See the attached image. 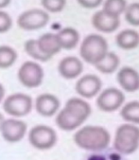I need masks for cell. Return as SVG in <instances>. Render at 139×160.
<instances>
[{
    "instance_id": "obj_1",
    "label": "cell",
    "mask_w": 139,
    "mask_h": 160,
    "mask_svg": "<svg viewBox=\"0 0 139 160\" xmlns=\"http://www.w3.org/2000/svg\"><path fill=\"white\" fill-rule=\"evenodd\" d=\"M73 139L79 148L89 152H97L108 148L111 136L105 128L88 125L79 129Z\"/></svg>"
},
{
    "instance_id": "obj_2",
    "label": "cell",
    "mask_w": 139,
    "mask_h": 160,
    "mask_svg": "<svg viewBox=\"0 0 139 160\" xmlns=\"http://www.w3.org/2000/svg\"><path fill=\"white\" fill-rule=\"evenodd\" d=\"M139 147V128L132 123L120 125L115 135L114 149L122 155L133 153Z\"/></svg>"
},
{
    "instance_id": "obj_3",
    "label": "cell",
    "mask_w": 139,
    "mask_h": 160,
    "mask_svg": "<svg viewBox=\"0 0 139 160\" xmlns=\"http://www.w3.org/2000/svg\"><path fill=\"white\" fill-rule=\"evenodd\" d=\"M108 53V43L106 39L99 34H89L82 42L80 54L82 59L95 66Z\"/></svg>"
},
{
    "instance_id": "obj_4",
    "label": "cell",
    "mask_w": 139,
    "mask_h": 160,
    "mask_svg": "<svg viewBox=\"0 0 139 160\" xmlns=\"http://www.w3.org/2000/svg\"><path fill=\"white\" fill-rule=\"evenodd\" d=\"M58 140L57 133L52 127L45 124L33 126L28 132V142L36 150L47 151L52 149Z\"/></svg>"
},
{
    "instance_id": "obj_5",
    "label": "cell",
    "mask_w": 139,
    "mask_h": 160,
    "mask_svg": "<svg viewBox=\"0 0 139 160\" xmlns=\"http://www.w3.org/2000/svg\"><path fill=\"white\" fill-rule=\"evenodd\" d=\"M33 107V102L29 95L25 93H13L3 101V110L15 118L27 116Z\"/></svg>"
},
{
    "instance_id": "obj_6",
    "label": "cell",
    "mask_w": 139,
    "mask_h": 160,
    "mask_svg": "<svg viewBox=\"0 0 139 160\" xmlns=\"http://www.w3.org/2000/svg\"><path fill=\"white\" fill-rule=\"evenodd\" d=\"M45 77V71L37 62L27 61L23 62L17 72V78L20 83L26 88L39 87Z\"/></svg>"
},
{
    "instance_id": "obj_7",
    "label": "cell",
    "mask_w": 139,
    "mask_h": 160,
    "mask_svg": "<svg viewBox=\"0 0 139 160\" xmlns=\"http://www.w3.org/2000/svg\"><path fill=\"white\" fill-rule=\"evenodd\" d=\"M49 22V14L42 9H30L23 12L17 18L18 27L27 31L38 30L45 28Z\"/></svg>"
},
{
    "instance_id": "obj_8",
    "label": "cell",
    "mask_w": 139,
    "mask_h": 160,
    "mask_svg": "<svg viewBox=\"0 0 139 160\" xmlns=\"http://www.w3.org/2000/svg\"><path fill=\"white\" fill-rule=\"evenodd\" d=\"M124 102L125 96L121 90L116 87H109L99 94L97 99V105L99 110L110 113L120 108Z\"/></svg>"
},
{
    "instance_id": "obj_9",
    "label": "cell",
    "mask_w": 139,
    "mask_h": 160,
    "mask_svg": "<svg viewBox=\"0 0 139 160\" xmlns=\"http://www.w3.org/2000/svg\"><path fill=\"white\" fill-rule=\"evenodd\" d=\"M27 132V123L15 118H5L1 126V129H0V133H1L4 140L9 143L20 142L25 138Z\"/></svg>"
},
{
    "instance_id": "obj_10",
    "label": "cell",
    "mask_w": 139,
    "mask_h": 160,
    "mask_svg": "<svg viewBox=\"0 0 139 160\" xmlns=\"http://www.w3.org/2000/svg\"><path fill=\"white\" fill-rule=\"evenodd\" d=\"M86 119L87 118L85 117H83L76 110L64 105L62 110L58 111L55 121L56 125L61 130L70 132L81 127Z\"/></svg>"
},
{
    "instance_id": "obj_11",
    "label": "cell",
    "mask_w": 139,
    "mask_h": 160,
    "mask_svg": "<svg viewBox=\"0 0 139 160\" xmlns=\"http://www.w3.org/2000/svg\"><path fill=\"white\" fill-rule=\"evenodd\" d=\"M101 86V80L97 75L87 74L78 80L75 85V89L81 97L84 99H92L98 94Z\"/></svg>"
},
{
    "instance_id": "obj_12",
    "label": "cell",
    "mask_w": 139,
    "mask_h": 160,
    "mask_svg": "<svg viewBox=\"0 0 139 160\" xmlns=\"http://www.w3.org/2000/svg\"><path fill=\"white\" fill-rule=\"evenodd\" d=\"M92 25L100 32L111 33L116 31L120 26V19L118 16L112 15L103 10H100L94 13L92 17Z\"/></svg>"
},
{
    "instance_id": "obj_13",
    "label": "cell",
    "mask_w": 139,
    "mask_h": 160,
    "mask_svg": "<svg viewBox=\"0 0 139 160\" xmlns=\"http://www.w3.org/2000/svg\"><path fill=\"white\" fill-rule=\"evenodd\" d=\"M61 102L58 97L50 93H43L35 100L36 112L42 117L50 118L56 115L60 109Z\"/></svg>"
},
{
    "instance_id": "obj_14",
    "label": "cell",
    "mask_w": 139,
    "mask_h": 160,
    "mask_svg": "<svg viewBox=\"0 0 139 160\" xmlns=\"http://www.w3.org/2000/svg\"><path fill=\"white\" fill-rule=\"evenodd\" d=\"M58 71L59 74L66 80L76 79L83 71L82 62L75 56L64 57L59 62Z\"/></svg>"
},
{
    "instance_id": "obj_15",
    "label": "cell",
    "mask_w": 139,
    "mask_h": 160,
    "mask_svg": "<svg viewBox=\"0 0 139 160\" xmlns=\"http://www.w3.org/2000/svg\"><path fill=\"white\" fill-rule=\"evenodd\" d=\"M117 80L125 91L135 92L139 89V73L130 67L120 68L117 75Z\"/></svg>"
},
{
    "instance_id": "obj_16",
    "label": "cell",
    "mask_w": 139,
    "mask_h": 160,
    "mask_svg": "<svg viewBox=\"0 0 139 160\" xmlns=\"http://www.w3.org/2000/svg\"><path fill=\"white\" fill-rule=\"evenodd\" d=\"M36 40L38 48L42 51V53L50 59L62 50L56 33H44Z\"/></svg>"
},
{
    "instance_id": "obj_17",
    "label": "cell",
    "mask_w": 139,
    "mask_h": 160,
    "mask_svg": "<svg viewBox=\"0 0 139 160\" xmlns=\"http://www.w3.org/2000/svg\"><path fill=\"white\" fill-rule=\"evenodd\" d=\"M56 35L62 49H73L78 46L80 41L79 31L71 27L62 28L58 33H56Z\"/></svg>"
},
{
    "instance_id": "obj_18",
    "label": "cell",
    "mask_w": 139,
    "mask_h": 160,
    "mask_svg": "<svg viewBox=\"0 0 139 160\" xmlns=\"http://www.w3.org/2000/svg\"><path fill=\"white\" fill-rule=\"evenodd\" d=\"M116 43L122 49H133L139 46V33L134 29H124L117 35Z\"/></svg>"
},
{
    "instance_id": "obj_19",
    "label": "cell",
    "mask_w": 139,
    "mask_h": 160,
    "mask_svg": "<svg viewBox=\"0 0 139 160\" xmlns=\"http://www.w3.org/2000/svg\"><path fill=\"white\" fill-rule=\"evenodd\" d=\"M120 60L119 57L115 52H110L105 55L101 61L95 65V68L103 74H112L119 67Z\"/></svg>"
},
{
    "instance_id": "obj_20",
    "label": "cell",
    "mask_w": 139,
    "mask_h": 160,
    "mask_svg": "<svg viewBox=\"0 0 139 160\" xmlns=\"http://www.w3.org/2000/svg\"><path fill=\"white\" fill-rule=\"evenodd\" d=\"M18 54L16 50L10 46H0V69H7L12 68L16 60Z\"/></svg>"
},
{
    "instance_id": "obj_21",
    "label": "cell",
    "mask_w": 139,
    "mask_h": 160,
    "mask_svg": "<svg viewBox=\"0 0 139 160\" xmlns=\"http://www.w3.org/2000/svg\"><path fill=\"white\" fill-rule=\"evenodd\" d=\"M120 116L129 123L139 124V102L133 101L126 103L120 111Z\"/></svg>"
},
{
    "instance_id": "obj_22",
    "label": "cell",
    "mask_w": 139,
    "mask_h": 160,
    "mask_svg": "<svg viewBox=\"0 0 139 160\" xmlns=\"http://www.w3.org/2000/svg\"><path fill=\"white\" fill-rule=\"evenodd\" d=\"M83 160H126L125 157L117 152L115 149L106 148L101 151L92 152V153L85 156Z\"/></svg>"
},
{
    "instance_id": "obj_23",
    "label": "cell",
    "mask_w": 139,
    "mask_h": 160,
    "mask_svg": "<svg viewBox=\"0 0 139 160\" xmlns=\"http://www.w3.org/2000/svg\"><path fill=\"white\" fill-rule=\"evenodd\" d=\"M24 48H25L26 53L35 61H38L41 62H46L50 60V58H48L47 56L43 54L42 51L39 49L36 39L27 40L24 44Z\"/></svg>"
},
{
    "instance_id": "obj_24",
    "label": "cell",
    "mask_w": 139,
    "mask_h": 160,
    "mask_svg": "<svg viewBox=\"0 0 139 160\" xmlns=\"http://www.w3.org/2000/svg\"><path fill=\"white\" fill-rule=\"evenodd\" d=\"M127 8L126 0H105L103 5V11L112 15L118 16L125 12Z\"/></svg>"
},
{
    "instance_id": "obj_25",
    "label": "cell",
    "mask_w": 139,
    "mask_h": 160,
    "mask_svg": "<svg viewBox=\"0 0 139 160\" xmlns=\"http://www.w3.org/2000/svg\"><path fill=\"white\" fill-rule=\"evenodd\" d=\"M126 21L134 27H139V3L134 2L127 6L125 12Z\"/></svg>"
},
{
    "instance_id": "obj_26",
    "label": "cell",
    "mask_w": 139,
    "mask_h": 160,
    "mask_svg": "<svg viewBox=\"0 0 139 160\" xmlns=\"http://www.w3.org/2000/svg\"><path fill=\"white\" fill-rule=\"evenodd\" d=\"M41 4L47 12L58 13L64 9L66 0H41Z\"/></svg>"
},
{
    "instance_id": "obj_27",
    "label": "cell",
    "mask_w": 139,
    "mask_h": 160,
    "mask_svg": "<svg viewBox=\"0 0 139 160\" xmlns=\"http://www.w3.org/2000/svg\"><path fill=\"white\" fill-rule=\"evenodd\" d=\"M12 27V19L11 15L0 10V33H6Z\"/></svg>"
},
{
    "instance_id": "obj_28",
    "label": "cell",
    "mask_w": 139,
    "mask_h": 160,
    "mask_svg": "<svg viewBox=\"0 0 139 160\" xmlns=\"http://www.w3.org/2000/svg\"><path fill=\"white\" fill-rule=\"evenodd\" d=\"M77 1L84 9H96L102 4L103 0H77Z\"/></svg>"
},
{
    "instance_id": "obj_29",
    "label": "cell",
    "mask_w": 139,
    "mask_h": 160,
    "mask_svg": "<svg viewBox=\"0 0 139 160\" xmlns=\"http://www.w3.org/2000/svg\"><path fill=\"white\" fill-rule=\"evenodd\" d=\"M12 2V0H0V10L7 8Z\"/></svg>"
},
{
    "instance_id": "obj_30",
    "label": "cell",
    "mask_w": 139,
    "mask_h": 160,
    "mask_svg": "<svg viewBox=\"0 0 139 160\" xmlns=\"http://www.w3.org/2000/svg\"><path fill=\"white\" fill-rule=\"evenodd\" d=\"M5 88L3 86V84L0 83V103H1L3 101H4V98H5Z\"/></svg>"
},
{
    "instance_id": "obj_31",
    "label": "cell",
    "mask_w": 139,
    "mask_h": 160,
    "mask_svg": "<svg viewBox=\"0 0 139 160\" xmlns=\"http://www.w3.org/2000/svg\"><path fill=\"white\" fill-rule=\"evenodd\" d=\"M5 120V117L2 113H0V129H1V126L3 124V121Z\"/></svg>"
}]
</instances>
